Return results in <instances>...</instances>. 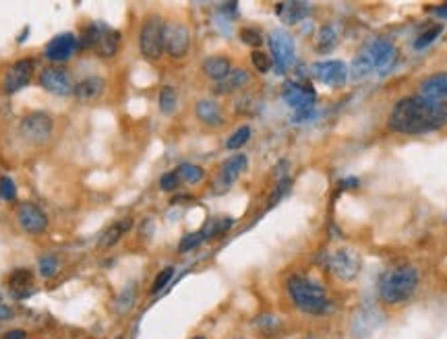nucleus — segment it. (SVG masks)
<instances>
[{
  "mask_svg": "<svg viewBox=\"0 0 447 339\" xmlns=\"http://www.w3.org/2000/svg\"><path fill=\"white\" fill-rule=\"evenodd\" d=\"M390 128L400 135H427L447 124V104L433 101L423 95L400 99L390 114Z\"/></svg>",
  "mask_w": 447,
  "mask_h": 339,
  "instance_id": "obj_1",
  "label": "nucleus"
},
{
  "mask_svg": "<svg viewBox=\"0 0 447 339\" xmlns=\"http://www.w3.org/2000/svg\"><path fill=\"white\" fill-rule=\"evenodd\" d=\"M419 284H421L419 269L408 263H398L381 273L377 282V294L386 304L398 307L408 302L415 296Z\"/></svg>",
  "mask_w": 447,
  "mask_h": 339,
  "instance_id": "obj_2",
  "label": "nucleus"
},
{
  "mask_svg": "<svg viewBox=\"0 0 447 339\" xmlns=\"http://www.w3.org/2000/svg\"><path fill=\"white\" fill-rule=\"evenodd\" d=\"M286 290L292 304L309 317H327L336 311V304L330 298L327 290L305 275H292L286 282Z\"/></svg>",
  "mask_w": 447,
  "mask_h": 339,
  "instance_id": "obj_3",
  "label": "nucleus"
},
{
  "mask_svg": "<svg viewBox=\"0 0 447 339\" xmlns=\"http://www.w3.org/2000/svg\"><path fill=\"white\" fill-rule=\"evenodd\" d=\"M120 43H122L120 31L110 27H97V25L87 27L79 41L81 48H93L95 54L102 58H114L120 50Z\"/></svg>",
  "mask_w": 447,
  "mask_h": 339,
  "instance_id": "obj_4",
  "label": "nucleus"
},
{
  "mask_svg": "<svg viewBox=\"0 0 447 339\" xmlns=\"http://www.w3.org/2000/svg\"><path fill=\"white\" fill-rule=\"evenodd\" d=\"M164 31L166 21L158 14H151L143 21L139 33V50L147 60H160L164 54Z\"/></svg>",
  "mask_w": 447,
  "mask_h": 339,
  "instance_id": "obj_5",
  "label": "nucleus"
},
{
  "mask_svg": "<svg viewBox=\"0 0 447 339\" xmlns=\"http://www.w3.org/2000/svg\"><path fill=\"white\" fill-rule=\"evenodd\" d=\"M19 130H21V135H23L25 141H29L33 145H44L52 137L54 120L46 112H31V114H27L21 120Z\"/></svg>",
  "mask_w": 447,
  "mask_h": 339,
  "instance_id": "obj_6",
  "label": "nucleus"
},
{
  "mask_svg": "<svg viewBox=\"0 0 447 339\" xmlns=\"http://www.w3.org/2000/svg\"><path fill=\"white\" fill-rule=\"evenodd\" d=\"M361 267H363V261L354 249H338L330 257V271L340 282H354L361 273Z\"/></svg>",
  "mask_w": 447,
  "mask_h": 339,
  "instance_id": "obj_7",
  "label": "nucleus"
},
{
  "mask_svg": "<svg viewBox=\"0 0 447 339\" xmlns=\"http://www.w3.org/2000/svg\"><path fill=\"white\" fill-rule=\"evenodd\" d=\"M269 50L274 54L276 70L284 75L294 64V39L284 29H276L269 33Z\"/></svg>",
  "mask_w": 447,
  "mask_h": 339,
  "instance_id": "obj_8",
  "label": "nucleus"
},
{
  "mask_svg": "<svg viewBox=\"0 0 447 339\" xmlns=\"http://www.w3.org/2000/svg\"><path fill=\"white\" fill-rule=\"evenodd\" d=\"M191 50V33L184 23H168L164 31V52L172 58H184Z\"/></svg>",
  "mask_w": 447,
  "mask_h": 339,
  "instance_id": "obj_9",
  "label": "nucleus"
},
{
  "mask_svg": "<svg viewBox=\"0 0 447 339\" xmlns=\"http://www.w3.org/2000/svg\"><path fill=\"white\" fill-rule=\"evenodd\" d=\"M33 68H35V60L33 58H21V60H17L4 72V79H2L4 91L10 95V93H17L19 89H23L25 85H29V81L33 77Z\"/></svg>",
  "mask_w": 447,
  "mask_h": 339,
  "instance_id": "obj_10",
  "label": "nucleus"
},
{
  "mask_svg": "<svg viewBox=\"0 0 447 339\" xmlns=\"http://www.w3.org/2000/svg\"><path fill=\"white\" fill-rule=\"evenodd\" d=\"M17 222H19L21 230L27 234H41L48 228L46 213L29 201H25L17 207Z\"/></svg>",
  "mask_w": 447,
  "mask_h": 339,
  "instance_id": "obj_11",
  "label": "nucleus"
},
{
  "mask_svg": "<svg viewBox=\"0 0 447 339\" xmlns=\"http://www.w3.org/2000/svg\"><path fill=\"white\" fill-rule=\"evenodd\" d=\"M313 75L327 87H342L348 81V66L342 60H325L313 64Z\"/></svg>",
  "mask_w": 447,
  "mask_h": 339,
  "instance_id": "obj_12",
  "label": "nucleus"
},
{
  "mask_svg": "<svg viewBox=\"0 0 447 339\" xmlns=\"http://www.w3.org/2000/svg\"><path fill=\"white\" fill-rule=\"evenodd\" d=\"M39 85L54 95H68L73 91L70 75L62 66H46L39 72Z\"/></svg>",
  "mask_w": 447,
  "mask_h": 339,
  "instance_id": "obj_13",
  "label": "nucleus"
},
{
  "mask_svg": "<svg viewBox=\"0 0 447 339\" xmlns=\"http://www.w3.org/2000/svg\"><path fill=\"white\" fill-rule=\"evenodd\" d=\"M367 52L371 54L373 64H375V70H377L379 75H388V72L396 66V62H398V50H396V46H394L392 41H388V39H375V41L367 48Z\"/></svg>",
  "mask_w": 447,
  "mask_h": 339,
  "instance_id": "obj_14",
  "label": "nucleus"
},
{
  "mask_svg": "<svg viewBox=\"0 0 447 339\" xmlns=\"http://www.w3.org/2000/svg\"><path fill=\"white\" fill-rule=\"evenodd\" d=\"M282 97H284V101H286L290 108H294L296 112L313 108V106H315V99H317L315 89H313L311 85H301V83H294V81H288V83L284 85Z\"/></svg>",
  "mask_w": 447,
  "mask_h": 339,
  "instance_id": "obj_15",
  "label": "nucleus"
},
{
  "mask_svg": "<svg viewBox=\"0 0 447 339\" xmlns=\"http://www.w3.org/2000/svg\"><path fill=\"white\" fill-rule=\"evenodd\" d=\"M245 168H247V155H245V153H238V155H232L230 159H226V162L222 164L220 172L216 174V182H213L216 191H218V193L228 191V188L236 182V178L240 176V172H242Z\"/></svg>",
  "mask_w": 447,
  "mask_h": 339,
  "instance_id": "obj_16",
  "label": "nucleus"
},
{
  "mask_svg": "<svg viewBox=\"0 0 447 339\" xmlns=\"http://www.w3.org/2000/svg\"><path fill=\"white\" fill-rule=\"evenodd\" d=\"M77 50V39L73 33H60L56 37H52L46 46V58L52 62H64L73 56V52Z\"/></svg>",
  "mask_w": 447,
  "mask_h": 339,
  "instance_id": "obj_17",
  "label": "nucleus"
},
{
  "mask_svg": "<svg viewBox=\"0 0 447 339\" xmlns=\"http://www.w3.org/2000/svg\"><path fill=\"white\" fill-rule=\"evenodd\" d=\"M35 286H33V273L29 269H15L8 278V294L15 300H25L33 296Z\"/></svg>",
  "mask_w": 447,
  "mask_h": 339,
  "instance_id": "obj_18",
  "label": "nucleus"
},
{
  "mask_svg": "<svg viewBox=\"0 0 447 339\" xmlns=\"http://www.w3.org/2000/svg\"><path fill=\"white\" fill-rule=\"evenodd\" d=\"M106 89V83L102 77H85L83 81H79L75 87H73V95L83 101V104H89V101H95L97 97H102Z\"/></svg>",
  "mask_w": 447,
  "mask_h": 339,
  "instance_id": "obj_19",
  "label": "nucleus"
},
{
  "mask_svg": "<svg viewBox=\"0 0 447 339\" xmlns=\"http://www.w3.org/2000/svg\"><path fill=\"white\" fill-rule=\"evenodd\" d=\"M421 95L433 101L447 99V72H435L421 83Z\"/></svg>",
  "mask_w": 447,
  "mask_h": 339,
  "instance_id": "obj_20",
  "label": "nucleus"
},
{
  "mask_svg": "<svg viewBox=\"0 0 447 339\" xmlns=\"http://www.w3.org/2000/svg\"><path fill=\"white\" fill-rule=\"evenodd\" d=\"M203 72H205L211 81H216V83L224 81V79L232 72L230 58H228V56H209V58H205V62H203Z\"/></svg>",
  "mask_w": 447,
  "mask_h": 339,
  "instance_id": "obj_21",
  "label": "nucleus"
},
{
  "mask_svg": "<svg viewBox=\"0 0 447 339\" xmlns=\"http://www.w3.org/2000/svg\"><path fill=\"white\" fill-rule=\"evenodd\" d=\"M276 12L286 25H296L298 21H303L309 14V4L307 2H280L276 6Z\"/></svg>",
  "mask_w": 447,
  "mask_h": 339,
  "instance_id": "obj_22",
  "label": "nucleus"
},
{
  "mask_svg": "<svg viewBox=\"0 0 447 339\" xmlns=\"http://www.w3.org/2000/svg\"><path fill=\"white\" fill-rule=\"evenodd\" d=\"M195 114L201 122H205L207 126H218L224 122V116H222V108L213 101V99H201L197 101L195 106Z\"/></svg>",
  "mask_w": 447,
  "mask_h": 339,
  "instance_id": "obj_23",
  "label": "nucleus"
},
{
  "mask_svg": "<svg viewBox=\"0 0 447 339\" xmlns=\"http://www.w3.org/2000/svg\"><path fill=\"white\" fill-rule=\"evenodd\" d=\"M251 81V75H249V70H245V68H236V70H232L224 81H220L218 85H216V93H220V95H224V93H232V91H238L240 87H245L247 83Z\"/></svg>",
  "mask_w": 447,
  "mask_h": 339,
  "instance_id": "obj_24",
  "label": "nucleus"
},
{
  "mask_svg": "<svg viewBox=\"0 0 447 339\" xmlns=\"http://www.w3.org/2000/svg\"><path fill=\"white\" fill-rule=\"evenodd\" d=\"M131 226H133V220H120V222H116V224H112L102 236H99V249H112V246H116L118 244V240L131 230Z\"/></svg>",
  "mask_w": 447,
  "mask_h": 339,
  "instance_id": "obj_25",
  "label": "nucleus"
},
{
  "mask_svg": "<svg viewBox=\"0 0 447 339\" xmlns=\"http://www.w3.org/2000/svg\"><path fill=\"white\" fill-rule=\"evenodd\" d=\"M375 70V64H373V58H371V54L367 52V48L361 52V54H356V58L352 60V64H350V77L352 79H356V81H361V79H365L367 75H371Z\"/></svg>",
  "mask_w": 447,
  "mask_h": 339,
  "instance_id": "obj_26",
  "label": "nucleus"
},
{
  "mask_svg": "<svg viewBox=\"0 0 447 339\" xmlns=\"http://www.w3.org/2000/svg\"><path fill=\"white\" fill-rule=\"evenodd\" d=\"M135 300H137V284L131 282V284H126V286L118 292V296L114 298V309H116V313H118V315H126V313L135 307Z\"/></svg>",
  "mask_w": 447,
  "mask_h": 339,
  "instance_id": "obj_27",
  "label": "nucleus"
},
{
  "mask_svg": "<svg viewBox=\"0 0 447 339\" xmlns=\"http://www.w3.org/2000/svg\"><path fill=\"white\" fill-rule=\"evenodd\" d=\"M336 43H338V31L332 25H323L319 29V33H317V46H315V50L319 54H327V52H332L336 48Z\"/></svg>",
  "mask_w": 447,
  "mask_h": 339,
  "instance_id": "obj_28",
  "label": "nucleus"
},
{
  "mask_svg": "<svg viewBox=\"0 0 447 339\" xmlns=\"http://www.w3.org/2000/svg\"><path fill=\"white\" fill-rule=\"evenodd\" d=\"M174 172L180 178V182H187V184H199L205 178V170L195 164H180Z\"/></svg>",
  "mask_w": 447,
  "mask_h": 339,
  "instance_id": "obj_29",
  "label": "nucleus"
},
{
  "mask_svg": "<svg viewBox=\"0 0 447 339\" xmlns=\"http://www.w3.org/2000/svg\"><path fill=\"white\" fill-rule=\"evenodd\" d=\"M255 327L263 333V336H278L282 331V321L274 315H261L255 321Z\"/></svg>",
  "mask_w": 447,
  "mask_h": 339,
  "instance_id": "obj_30",
  "label": "nucleus"
},
{
  "mask_svg": "<svg viewBox=\"0 0 447 339\" xmlns=\"http://www.w3.org/2000/svg\"><path fill=\"white\" fill-rule=\"evenodd\" d=\"M176 104H178L176 89H174V87H170V85L162 87V91H160V110H162L164 114H174Z\"/></svg>",
  "mask_w": 447,
  "mask_h": 339,
  "instance_id": "obj_31",
  "label": "nucleus"
},
{
  "mask_svg": "<svg viewBox=\"0 0 447 339\" xmlns=\"http://www.w3.org/2000/svg\"><path fill=\"white\" fill-rule=\"evenodd\" d=\"M251 139V126H240V128H236L230 137H228V141H226V149H230V151H234V149H240L242 145H247V141Z\"/></svg>",
  "mask_w": 447,
  "mask_h": 339,
  "instance_id": "obj_32",
  "label": "nucleus"
},
{
  "mask_svg": "<svg viewBox=\"0 0 447 339\" xmlns=\"http://www.w3.org/2000/svg\"><path fill=\"white\" fill-rule=\"evenodd\" d=\"M441 31H444L441 25H433V27H429L427 31H423V33L415 39V50H425L427 46H431V43L441 35Z\"/></svg>",
  "mask_w": 447,
  "mask_h": 339,
  "instance_id": "obj_33",
  "label": "nucleus"
},
{
  "mask_svg": "<svg viewBox=\"0 0 447 339\" xmlns=\"http://www.w3.org/2000/svg\"><path fill=\"white\" fill-rule=\"evenodd\" d=\"M232 220L230 217H222V220H213L205 230H203V236L205 238H216V236H222V234H226L230 228H232Z\"/></svg>",
  "mask_w": 447,
  "mask_h": 339,
  "instance_id": "obj_34",
  "label": "nucleus"
},
{
  "mask_svg": "<svg viewBox=\"0 0 447 339\" xmlns=\"http://www.w3.org/2000/svg\"><path fill=\"white\" fill-rule=\"evenodd\" d=\"M37 267H39L41 278H54L58 271V259L54 255H44V257H39Z\"/></svg>",
  "mask_w": 447,
  "mask_h": 339,
  "instance_id": "obj_35",
  "label": "nucleus"
},
{
  "mask_svg": "<svg viewBox=\"0 0 447 339\" xmlns=\"http://www.w3.org/2000/svg\"><path fill=\"white\" fill-rule=\"evenodd\" d=\"M290 184H292V180L288 178V176H284L280 182H278V186L274 188V193H272V199H269V203H267V209H272V207H276L284 197H286V193L290 191Z\"/></svg>",
  "mask_w": 447,
  "mask_h": 339,
  "instance_id": "obj_36",
  "label": "nucleus"
},
{
  "mask_svg": "<svg viewBox=\"0 0 447 339\" xmlns=\"http://www.w3.org/2000/svg\"><path fill=\"white\" fill-rule=\"evenodd\" d=\"M251 60H253V66H255L259 72H267V70L274 68V60H272L265 52H261V50H253Z\"/></svg>",
  "mask_w": 447,
  "mask_h": 339,
  "instance_id": "obj_37",
  "label": "nucleus"
},
{
  "mask_svg": "<svg viewBox=\"0 0 447 339\" xmlns=\"http://www.w3.org/2000/svg\"><path fill=\"white\" fill-rule=\"evenodd\" d=\"M205 240L203 232H193V234H187L182 240H180V246H178V253H189L193 249H197L201 242Z\"/></svg>",
  "mask_w": 447,
  "mask_h": 339,
  "instance_id": "obj_38",
  "label": "nucleus"
},
{
  "mask_svg": "<svg viewBox=\"0 0 447 339\" xmlns=\"http://www.w3.org/2000/svg\"><path fill=\"white\" fill-rule=\"evenodd\" d=\"M240 39H242L247 46L255 48V50L263 43V35H261L255 27H245V29L240 31Z\"/></svg>",
  "mask_w": 447,
  "mask_h": 339,
  "instance_id": "obj_39",
  "label": "nucleus"
},
{
  "mask_svg": "<svg viewBox=\"0 0 447 339\" xmlns=\"http://www.w3.org/2000/svg\"><path fill=\"white\" fill-rule=\"evenodd\" d=\"M172 275H174V267H166V269H162V271L158 273V278H155L153 286H151V294L162 292V290L168 286V282L172 280Z\"/></svg>",
  "mask_w": 447,
  "mask_h": 339,
  "instance_id": "obj_40",
  "label": "nucleus"
},
{
  "mask_svg": "<svg viewBox=\"0 0 447 339\" xmlns=\"http://www.w3.org/2000/svg\"><path fill=\"white\" fill-rule=\"evenodd\" d=\"M0 197H2L4 201H15V197H17V186H15V182H12L10 176H2V178H0Z\"/></svg>",
  "mask_w": 447,
  "mask_h": 339,
  "instance_id": "obj_41",
  "label": "nucleus"
},
{
  "mask_svg": "<svg viewBox=\"0 0 447 339\" xmlns=\"http://www.w3.org/2000/svg\"><path fill=\"white\" fill-rule=\"evenodd\" d=\"M178 184H180V178L176 176V172H168V174H164V176L160 178V188H162V191H166V193L176 191V188H178Z\"/></svg>",
  "mask_w": 447,
  "mask_h": 339,
  "instance_id": "obj_42",
  "label": "nucleus"
},
{
  "mask_svg": "<svg viewBox=\"0 0 447 339\" xmlns=\"http://www.w3.org/2000/svg\"><path fill=\"white\" fill-rule=\"evenodd\" d=\"M15 317V311H12V307L4 300V296L0 294V321H8V319H12Z\"/></svg>",
  "mask_w": 447,
  "mask_h": 339,
  "instance_id": "obj_43",
  "label": "nucleus"
},
{
  "mask_svg": "<svg viewBox=\"0 0 447 339\" xmlns=\"http://www.w3.org/2000/svg\"><path fill=\"white\" fill-rule=\"evenodd\" d=\"M2 339H27V333H25V331H21V329H12V331L4 333Z\"/></svg>",
  "mask_w": 447,
  "mask_h": 339,
  "instance_id": "obj_44",
  "label": "nucleus"
},
{
  "mask_svg": "<svg viewBox=\"0 0 447 339\" xmlns=\"http://www.w3.org/2000/svg\"><path fill=\"white\" fill-rule=\"evenodd\" d=\"M433 14H437V17H441V19H447V4L435 6V8H433Z\"/></svg>",
  "mask_w": 447,
  "mask_h": 339,
  "instance_id": "obj_45",
  "label": "nucleus"
},
{
  "mask_svg": "<svg viewBox=\"0 0 447 339\" xmlns=\"http://www.w3.org/2000/svg\"><path fill=\"white\" fill-rule=\"evenodd\" d=\"M342 186H344V188H354V186H359V180H356V178H348V180L342 182Z\"/></svg>",
  "mask_w": 447,
  "mask_h": 339,
  "instance_id": "obj_46",
  "label": "nucleus"
},
{
  "mask_svg": "<svg viewBox=\"0 0 447 339\" xmlns=\"http://www.w3.org/2000/svg\"><path fill=\"white\" fill-rule=\"evenodd\" d=\"M193 339H205V338H201V336H197V338H193Z\"/></svg>",
  "mask_w": 447,
  "mask_h": 339,
  "instance_id": "obj_47",
  "label": "nucleus"
},
{
  "mask_svg": "<svg viewBox=\"0 0 447 339\" xmlns=\"http://www.w3.org/2000/svg\"><path fill=\"white\" fill-rule=\"evenodd\" d=\"M116 339H122V338H116Z\"/></svg>",
  "mask_w": 447,
  "mask_h": 339,
  "instance_id": "obj_48",
  "label": "nucleus"
}]
</instances>
